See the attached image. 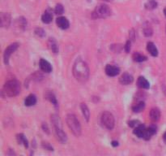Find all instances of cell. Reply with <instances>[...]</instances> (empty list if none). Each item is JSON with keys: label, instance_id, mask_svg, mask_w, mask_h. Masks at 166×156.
<instances>
[{"label": "cell", "instance_id": "obj_1", "mask_svg": "<svg viewBox=\"0 0 166 156\" xmlns=\"http://www.w3.org/2000/svg\"><path fill=\"white\" fill-rule=\"evenodd\" d=\"M73 75L76 80L82 83L87 81L89 77V68L88 64L81 58H78L74 63Z\"/></svg>", "mask_w": 166, "mask_h": 156}, {"label": "cell", "instance_id": "obj_2", "mask_svg": "<svg viewBox=\"0 0 166 156\" xmlns=\"http://www.w3.org/2000/svg\"><path fill=\"white\" fill-rule=\"evenodd\" d=\"M20 92V84L16 80H8L3 86V94L8 97H15Z\"/></svg>", "mask_w": 166, "mask_h": 156}, {"label": "cell", "instance_id": "obj_3", "mask_svg": "<svg viewBox=\"0 0 166 156\" xmlns=\"http://www.w3.org/2000/svg\"><path fill=\"white\" fill-rule=\"evenodd\" d=\"M66 124L74 135L79 136L81 134V126L76 116L73 114H69L66 115Z\"/></svg>", "mask_w": 166, "mask_h": 156}, {"label": "cell", "instance_id": "obj_4", "mask_svg": "<svg viewBox=\"0 0 166 156\" xmlns=\"http://www.w3.org/2000/svg\"><path fill=\"white\" fill-rule=\"evenodd\" d=\"M52 122L54 124V129H55V134H56L58 140L59 141H61L62 143H66V141H67V137H66V133L63 131L59 118H58L57 116H54L52 118Z\"/></svg>", "mask_w": 166, "mask_h": 156}, {"label": "cell", "instance_id": "obj_5", "mask_svg": "<svg viewBox=\"0 0 166 156\" xmlns=\"http://www.w3.org/2000/svg\"><path fill=\"white\" fill-rule=\"evenodd\" d=\"M94 18H107L111 16V9L105 4L98 5L93 13Z\"/></svg>", "mask_w": 166, "mask_h": 156}, {"label": "cell", "instance_id": "obj_6", "mask_svg": "<svg viewBox=\"0 0 166 156\" xmlns=\"http://www.w3.org/2000/svg\"><path fill=\"white\" fill-rule=\"evenodd\" d=\"M114 117L110 112H105L101 115V124L105 129L111 130L114 127Z\"/></svg>", "mask_w": 166, "mask_h": 156}, {"label": "cell", "instance_id": "obj_7", "mask_svg": "<svg viewBox=\"0 0 166 156\" xmlns=\"http://www.w3.org/2000/svg\"><path fill=\"white\" fill-rule=\"evenodd\" d=\"M18 46H19V45L17 43H13L11 44L10 46L6 49L5 52H4V62H5L6 64H8V61H9L11 55L18 48Z\"/></svg>", "mask_w": 166, "mask_h": 156}, {"label": "cell", "instance_id": "obj_8", "mask_svg": "<svg viewBox=\"0 0 166 156\" xmlns=\"http://www.w3.org/2000/svg\"><path fill=\"white\" fill-rule=\"evenodd\" d=\"M105 73L107 74L109 76H116L119 74L120 69L116 66H113L108 64L105 67Z\"/></svg>", "mask_w": 166, "mask_h": 156}, {"label": "cell", "instance_id": "obj_9", "mask_svg": "<svg viewBox=\"0 0 166 156\" xmlns=\"http://www.w3.org/2000/svg\"><path fill=\"white\" fill-rule=\"evenodd\" d=\"M133 80H134V78L129 73H123L122 76H121V77L119 78V81L120 83L122 84V85H130V84H131L133 82Z\"/></svg>", "mask_w": 166, "mask_h": 156}, {"label": "cell", "instance_id": "obj_10", "mask_svg": "<svg viewBox=\"0 0 166 156\" xmlns=\"http://www.w3.org/2000/svg\"><path fill=\"white\" fill-rule=\"evenodd\" d=\"M57 25L62 29H68L69 26H70V23H69V20L66 19V17L61 16L59 17L58 19L56 20Z\"/></svg>", "mask_w": 166, "mask_h": 156}, {"label": "cell", "instance_id": "obj_11", "mask_svg": "<svg viewBox=\"0 0 166 156\" xmlns=\"http://www.w3.org/2000/svg\"><path fill=\"white\" fill-rule=\"evenodd\" d=\"M146 129L147 128L144 126V125H143V124H139V126H137L134 128L133 133H134V134H135L138 137H139V138H144Z\"/></svg>", "mask_w": 166, "mask_h": 156}, {"label": "cell", "instance_id": "obj_12", "mask_svg": "<svg viewBox=\"0 0 166 156\" xmlns=\"http://www.w3.org/2000/svg\"><path fill=\"white\" fill-rule=\"evenodd\" d=\"M11 23V16L8 13H1V26L8 27Z\"/></svg>", "mask_w": 166, "mask_h": 156}, {"label": "cell", "instance_id": "obj_13", "mask_svg": "<svg viewBox=\"0 0 166 156\" xmlns=\"http://www.w3.org/2000/svg\"><path fill=\"white\" fill-rule=\"evenodd\" d=\"M40 67L42 68V70L44 71L45 73H49L52 71L51 64H50L48 61L44 59V58H42V59L40 60Z\"/></svg>", "mask_w": 166, "mask_h": 156}, {"label": "cell", "instance_id": "obj_14", "mask_svg": "<svg viewBox=\"0 0 166 156\" xmlns=\"http://www.w3.org/2000/svg\"><path fill=\"white\" fill-rule=\"evenodd\" d=\"M137 85L139 88L141 89H149L150 88V84H149L148 80L144 76H139L137 80Z\"/></svg>", "mask_w": 166, "mask_h": 156}, {"label": "cell", "instance_id": "obj_15", "mask_svg": "<svg viewBox=\"0 0 166 156\" xmlns=\"http://www.w3.org/2000/svg\"><path fill=\"white\" fill-rule=\"evenodd\" d=\"M160 117H161V112H160V110L158 108H156V107L152 108L151 110V112H150V118H151V120L154 122L158 121L159 119H160Z\"/></svg>", "mask_w": 166, "mask_h": 156}, {"label": "cell", "instance_id": "obj_16", "mask_svg": "<svg viewBox=\"0 0 166 156\" xmlns=\"http://www.w3.org/2000/svg\"><path fill=\"white\" fill-rule=\"evenodd\" d=\"M147 50L154 57L158 55V50L156 48V46L154 45L153 42H151V41L147 42Z\"/></svg>", "mask_w": 166, "mask_h": 156}, {"label": "cell", "instance_id": "obj_17", "mask_svg": "<svg viewBox=\"0 0 166 156\" xmlns=\"http://www.w3.org/2000/svg\"><path fill=\"white\" fill-rule=\"evenodd\" d=\"M156 133V128L155 126H151L146 129V131H145V134H144V139L145 140H149L151 139V137L153 136L154 134Z\"/></svg>", "mask_w": 166, "mask_h": 156}, {"label": "cell", "instance_id": "obj_18", "mask_svg": "<svg viewBox=\"0 0 166 156\" xmlns=\"http://www.w3.org/2000/svg\"><path fill=\"white\" fill-rule=\"evenodd\" d=\"M36 102H37V98L34 94L29 95L25 100V105L27 107L33 106V105L36 104Z\"/></svg>", "mask_w": 166, "mask_h": 156}, {"label": "cell", "instance_id": "obj_19", "mask_svg": "<svg viewBox=\"0 0 166 156\" xmlns=\"http://www.w3.org/2000/svg\"><path fill=\"white\" fill-rule=\"evenodd\" d=\"M81 110H82V112H83V115L85 119L87 121L89 120V118H90V112H89V109L88 107H87V105L85 103H82L80 106Z\"/></svg>", "mask_w": 166, "mask_h": 156}, {"label": "cell", "instance_id": "obj_20", "mask_svg": "<svg viewBox=\"0 0 166 156\" xmlns=\"http://www.w3.org/2000/svg\"><path fill=\"white\" fill-rule=\"evenodd\" d=\"M42 22L45 23V24H49L52 21V20H53V16L49 12H46L44 14L42 15Z\"/></svg>", "mask_w": 166, "mask_h": 156}, {"label": "cell", "instance_id": "obj_21", "mask_svg": "<svg viewBox=\"0 0 166 156\" xmlns=\"http://www.w3.org/2000/svg\"><path fill=\"white\" fill-rule=\"evenodd\" d=\"M144 107H145V103L143 101H141L139 103H137L136 105H134V107H132V110L135 113H139V112H141L144 109Z\"/></svg>", "mask_w": 166, "mask_h": 156}, {"label": "cell", "instance_id": "obj_22", "mask_svg": "<svg viewBox=\"0 0 166 156\" xmlns=\"http://www.w3.org/2000/svg\"><path fill=\"white\" fill-rule=\"evenodd\" d=\"M16 138H17V141L18 142H19V144H24V146H25V147H28V146H29L28 140L26 139V137H25L24 134H18L17 136H16Z\"/></svg>", "mask_w": 166, "mask_h": 156}, {"label": "cell", "instance_id": "obj_23", "mask_svg": "<svg viewBox=\"0 0 166 156\" xmlns=\"http://www.w3.org/2000/svg\"><path fill=\"white\" fill-rule=\"evenodd\" d=\"M133 58H134V61L136 62H144V61L147 60V57L142 54L139 53V52H136L133 55Z\"/></svg>", "mask_w": 166, "mask_h": 156}, {"label": "cell", "instance_id": "obj_24", "mask_svg": "<svg viewBox=\"0 0 166 156\" xmlns=\"http://www.w3.org/2000/svg\"><path fill=\"white\" fill-rule=\"evenodd\" d=\"M49 46L54 53H58L59 52V46L57 45L56 41H54L53 38H50V40H49Z\"/></svg>", "mask_w": 166, "mask_h": 156}, {"label": "cell", "instance_id": "obj_25", "mask_svg": "<svg viewBox=\"0 0 166 156\" xmlns=\"http://www.w3.org/2000/svg\"><path fill=\"white\" fill-rule=\"evenodd\" d=\"M46 98H47L48 100H49L50 102L54 105V106H57L58 104V102H57V99L55 96L54 95V94L51 92H47L46 94Z\"/></svg>", "mask_w": 166, "mask_h": 156}, {"label": "cell", "instance_id": "obj_26", "mask_svg": "<svg viewBox=\"0 0 166 156\" xmlns=\"http://www.w3.org/2000/svg\"><path fill=\"white\" fill-rule=\"evenodd\" d=\"M157 7V2L155 0H148L147 2L145 3V7L148 10L155 9Z\"/></svg>", "mask_w": 166, "mask_h": 156}, {"label": "cell", "instance_id": "obj_27", "mask_svg": "<svg viewBox=\"0 0 166 156\" xmlns=\"http://www.w3.org/2000/svg\"><path fill=\"white\" fill-rule=\"evenodd\" d=\"M54 12H55V13L58 15L63 14L64 12V8H63V5L57 4L56 7H55V9H54Z\"/></svg>", "mask_w": 166, "mask_h": 156}, {"label": "cell", "instance_id": "obj_28", "mask_svg": "<svg viewBox=\"0 0 166 156\" xmlns=\"http://www.w3.org/2000/svg\"><path fill=\"white\" fill-rule=\"evenodd\" d=\"M144 34H145V36L147 37H150L152 34V30H151V27L147 26L146 28H144Z\"/></svg>", "mask_w": 166, "mask_h": 156}, {"label": "cell", "instance_id": "obj_29", "mask_svg": "<svg viewBox=\"0 0 166 156\" xmlns=\"http://www.w3.org/2000/svg\"><path fill=\"white\" fill-rule=\"evenodd\" d=\"M139 124H141V123L139 120H131L129 122V126L132 127V128H135V127L139 126Z\"/></svg>", "mask_w": 166, "mask_h": 156}, {"label": "cell", "instance_id": "obj_30", "mask_svg": "<svg viewBox=\"0 0 166 156\" xmlns=\"http://www.w3.org/2000/svg\"><path fill=\"white\" fill-rule=\"evenodd\" d=\"M130 45H131V43H130V41H127V43H126V45H125L124 46V49L125 51H126V52H129L130 51Z\"/></svg>", "mask_w": 166, "mask_h": 156}, {"label": "cell", "instance_id": "obj_31", "mask_svg": "<svg viewBox=\"0 0 166 156\" xmlns=\"http://www.w3.org/2000/svg\"><path fill=\"white\" fill-rule=\"evenodd\" d=\"M36 34H37V35H39L40 37H43L45 35L44 31H43L42 29H37V30H36Z\"/></svg>", "mask_w": 166, "mask_h": 156}, {"label": "cell", "instance_id": "obj_32", "mask_svg": "<svg viewBox=\"0 0 166 156\" xmlns=\"http://www.w3.org/2000/svg\"><path fill=\"white\" fill-rule=\"evenodd\" d=\"M117 145H118V142H117V141H112V146H117Z\"/></svg>", "mask_w": 166, "mask_h": 156}, {"label": "cell", "instance_id": "obj_33", "mask_svg": "<svg viewBox=\"0 0 166 156\" xmlns=\"http://www.w3.org/2000/svg\"><path fill=\"white\" fill-rule=\"evenodd\" d=\"M163 138H164V141L166 142V133H164V134Z\"/></svg>", "mask_w": 166, "mask_h": 156}, {"label": "cell", "instance_id": "obj_34", "mask_svg": "<svg viewBox=\"0 0 166 156\" xmlns=\"http://www.w3.org/2000/svg\"><path fill=\"white\" fill-rule=\"evenodd\" d=\"M164 16H166V7L164 9Z\"/></svg>", "mask_w": 166, "mask_h": 156}]
</instances>
